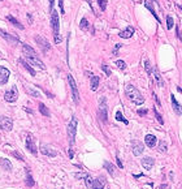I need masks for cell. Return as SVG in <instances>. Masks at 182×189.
I'll return each instance as SVG.
<instances>
[{"label": "cell", "instance_id": "1", "mask_svg": "<svg viewBox=\"0 0 182 189\" xmlns=\"http://www.w3.org/2000/svg\"><path fill=\"white\" fill-rule=\"evenodd\" d=\"M22 54H23V59H25L30 65L37 67V68H39V69H46V65H44L43 61L39 59L37 51L34 50L31 46L23 43L22 45Z\"/></svg>", "mask_w": 182, "mask_h": 189}, {"label": "cell", "instance_id": "2", "mask_svg": "<svg viewBox=\"0 0 182 189\" xmlns=\"http://www.w3.org/2000/svg\"><path fill=\"white\" fill-rule=\"evenodd\" d=\"M125 93H126V95H127V98H129L134 104H137V106L143 104L145 98H143V95H142V93L135 88V86L127 84V85L125 86Z\"/></svg>", "mask_w": 182, "mask_h": 189}, {"label": "cell", "instance_id": "3", "mask_svg": "<svg viewBox=\"0 0 182 189\" xmlns=\"http://www.w3.org/2000/svg\"><path fill=\"white\" fill-rule=\"evenodd\" d=\"M77 125H78V120L76 116H72L70 123L68 124V140H69V145L73 146L76 142V134H77Z\"/></svg>", "mask_w": 182, "mask_h": 189}, {"label": "cell", "instance_id": "4", "mask_svg": "<svg viewBox=\"0 0 182 189\" xmlns=\"http://www.w3.org/2000/svg\"><path fill=\"white\" fill-rule=\"evenodd\" d=\"M51 26H52L53 37L60 35V20H59V13L56 11L51 12Z\"/></svg>", "mask_w": 182, "mask_h": 189}, {"label": "cell", "instance_id": "5", "mask_svg": "<svg viewBox=\"0 0 182 189\" xmlns=\"http://www.w3.org/2000/svg\"><path fill=\"white\" fill-rule=\"evenodd\" d=\"M68 81H69V85H70V89H72V98H73V102H74L76 104L80 103V93H78V88H77V84L74 78H73L72 75H68Z\"/></svg>", "mask_w": 182, "mask_h": 189}, {"label": "cell", "instance_id": "6", "mask_svg": "<svg viewBox=\"0 0 182 189\" xmlns=\"http://www.w3.org/2000/svg\"><path fill=\"white\" fill-rule=\"evenodd\" d=\"M98 115H99V118L103 123H107L108 120V112H107V99L103 96L100 98V102H99V110H98Z\"/></svg>", "mask_w": 182, "mask_h": 189}, {"label": "cell", "instance_id": "7", "mask_svg": "<svg viewBox=\"0 0 182 189\" xmlns=\"http://www.w3.org/2000/svg\"><path fill=\"white\" fill-rule=\"evenodd\" d=\"M4 99H5V102H8V103H14L17 99H18V89L16 85H13L11 90H8L5 94H4Z\"/></svg>", "mask_w": 182, "mask_h": 189}, {"label": "cell", "instance_id": "8", "mask_svg": "<svg viewBox=\"0 0 182 189\" xmlns=\"http://www.w3.org/2000/svg\"><path fill=\"white\" fill-rule=\"evenodd\" d=\"M13 128V120L8 116H0V129L5 130V132H11Z\"/></svg>", "mask_w": 182, "mask_h": 189}, {"label": "cell", "instance_id": "9", "mask_svg": "<svg viewBox=\"0 0 182 189\" xmlns=\"http://www.w3.org/2000/svg\"><path fill=\"white\" fill-rule=\"evenodd\" d=\"M34 39H35V42L39 45V47L42 48V51L46 54L47 51H50V48H51V45H50V42H48L46 38H43L42 35H35L34 37Z\"/></svg>", "mask_w": 182, "mask_h": 189}, {"label": "cell", "instance_id": "10", "mask_svg": "<svg viewBox=\"0 0 182 189\" xmlns=\"http://www.w3.org/2000/svg\"><path fill=\"white\" fill-rule=\"evenodd\" d=\"M131 151H133V154H134L135 157L141 155V154L145 151V145L142 144L141 141H137V140H134V141L131 142Z\"/></svg>", "mask_w": 182, "mask_h": 189}, {"label": "cell", "instance_id": "11", "mask_svg": "<svg viewBox=\"0 0 182 189\" xmlns=\"http://www.w3.org/2000/svg\"><path fill=\"white\" fill-rule=\"evenodd\" d=\"M26 147L27 150L30 151L33 155H37V153H38V149L35 146V142H34V137H33V134L29 133L27 134V137H26Z\"/></svg>", "mask_w": 182, "mask_h": 189}, {"label": "cell", "instance_id": "12", "mask_svg": "<svg viewBox=\"0 0 182 189\" xmlns=\"http://www.w3.org/2000/svg\"><path fill=\"white\" fill-rule=\"evenodd\" d=\"M9 76H11V72H9L8 68L0 67V86L7 84L8 80H9Z\"/></svg>", "mask_w": 182, "mask_h": 189}, {"label": "cell", "instance_id": "13", "mask_svg": "<svg viewBox=\"0 0 182 189\" xmlns=\"http://www.w3.org/2000/svg\"><path fill=\"white\" fill-rule=\"evenodd\" d=\"M107 184V180L104 176H99L98 179H92V185L91 189H104Z\"/></svg>", "mask_w": 182, "mask_h": 189}, {"label": "cell", "instance_id": "14", "mask_svg": "<svg viewBox=\"0 0 182 189\" xmlns=\"http://www.w3.org/2000/svg\"><path fill=\"white\" fill-rule=\"evenodd\" d=\"M141 163H142V167H143L145 169L150 171V169H152V167H154V164H155V159L152 157H143Z\"/></svg>", "mask_w": 182, "mask_h": 189}, {"label": "cell", "instance_id": "15", "mask_svg": "<svg viewBox=\"0 0 182 189\" xmlns=\"http://www.w3.org/2000/svg\"><path fill=\"white\" fill-rule=\"evenodd\" d=\"M41 153L43 154V155L50 157V158H55L57 155V151H55V150L51 149L50 146H47V145H42L41 146Z\"/></svg>", "mask_w": 182, "mask_h": 189}, {"label": "cell", "instance_id": "16", "mask_svg": "<svg viewBox=\"0 0 182 189\" xmlns=\"http://www.w3.org/2000/svg\"><path fill=\"white\" fill-rule=\"evenodd\" d=\"M170 100H172V107H173V111L177 116H181L182 115V107L178 102L176 100V96L173 94H170Z\"/></svg>", "mask_w": 182, "mask_h": 189}, {"label": "cell", "instance_id": "17", "mask_svg": "<svg viewBox=\"0 0 182 189\" xmlns=\"http://www.w3.org/2000/svg\"><path fill=\"white\" fill-rule=\"evenodd\" d=\"M133 34H134V27H133V26H127L122 31L119 33V35H120V38H122V39H129V38L133 37Z\"/></svg>", "mask_w": 182, "mask_h": 189}, {"label": "cell", "instance_id": "18", "mask_svg": "<svg viewBox=\"0 0 182 189\" xmlns=\"http://www.w3.org/2000/svg\"><path fill=\"white\" fill-rule=\"evenodd\" d=\"M145 144H146L148 147H151V149L155 147L156 144H157L156 136H154V134H146V137H145Z\"/></svg>", "mask_w": 182, "mask_h": 189}, {"label": "cell", "instance_id": "19", "mask_svg": "<svg viewBox=\"0 0 182 189\" xmlns=\"http://www.w3.org/2000/svg\"><path fill=\"white\" fill-rule=\"evenodd\" d=\"M18 63H20V64H22V67L25 68V69H26V71H27L29 73H30L33 77H35V76H37V72L33 69V67H31L30 64H29V63H27L25 59H22V57H20V59H18Z\"/></svg>", "mask_w": 182, "mask_h": 189}, {"label": "cell", "instance_id": "20", "mask_svg": "<svg viewBox=\"0 0 182 189\" xmlns=\"http://www.w3.org/2000/svg\"><path fill=\"white\" fill-rule=\"evenodd\" d=\"M0 35H2V37L4 38V39L8 41V42H12V43H20V39H18V38L11 35V34H8L7 31H4L3 29H0Z\"/></svg>", "mask_w": 182, "mask_h": 189}, {"label": "cell", "instance_id": "21", "mask_svg": "<svg viewBox=\"0 0 182 189\" xmlns=\"http://www.w3.org/2000/svg\"><path fill=\"white\" fill-rule=\"evenodd\" d=\"M152 75H154V77H155V81H156L157 86H160V88H164V81H163V77H161L160 72L157 71L156 68H154V71H152Z\"/></svg>", "mask_w": 182, "mask_h": 189}, {"label": "cell", "instance_id": "22", "mask_svg": "<svg viewBox=\"0 0 182 189\" xmlns=\"http://www.w3.org/2000/svg\"><path fill=\"white\" fill-rule=\"evenodd\" d=\"M7 20H8L9 22H11L13 26L18 27L20 30H23V25H22V24H21V22H20V21L17 20V18H14V17L12 16V14H8V16H7Z\"/></svg>", "mask_w": 182, "mask_h": 189}, {"label": "cell", "instance_id": "23", "mask_svg": "<svg viewBox=\"0 0 182 189\" xmlns=\"http://www.w3.org/2000/svg\"><path fill=\"white\" fill-rule=\"evenodd\" d=\"M0 166L5 171H9V172L12 171V163L8 161V158H0Z\"/></svg>", "mask_w": 182, "mask_h": 189}, {"label": "cell", "instance_id": "24", "mask_svg": "<svg viewBox=\"0 0 182 189\" xmlns=\"http://www.w3.org/2000/svg\"><path fill=\"white\" fill-rule=\"evenodd\" d=\"M143 4H145V7H146V8H148V9H150V12L152 13V16H154V17L156 18V20H157V22L160 24V18H159V16H157V14H156L155 9H154V7H152V3H151V2H148V0H145Z\"/></svg>", "mask_w": 182, "mask_h": 189}, {"label": "cell", "instance_id": "25", "mask_svg": "<svg viewBox=\"0 0 182 189\" xmlns=\"http://www.w3.org/2000/svg\"><path fill=\"white\" fill-rule=\"evenodd\" d=\"M99 82H100V78L98 76H92L91 77L90 85H91V90L92 91H96L98 90V88H99Z\"/></svg>", "mask_w": 182, "mask_h": 189}, {"label": "cell", "instance_id": "26", "mask_svg": "<svg viewBox=\"0 0 182 189\" xmlns=\"http://www.w3.org/2000/svg\"><path fill=\"white\" fill-rule=\"evenodd\" d=\"M38 107H39V112H41L43 116H46V118H50V110L47 108L46 104H44V103H39Z\"/></svg>", "mask_w": 182, "mask_h": 189}, {"label": "cell", "instance_id": "27", "mask_svg": "<svg viewBox=\"0 0 182 189\" xmlns=\"http://www.w3.org/2000/svg\"><path fill=\"white\" fill-rule=\"evenodd\" d=\"M104 168L107 169L108 172H109V175L116 176V167L113 166L112 163H109V162H104Z\"/></svg>", "mask_w": 182, "mask_h": 189}, {"label": "cell", "instance_id": "28", "mask_svg": "<svg viewBox=\"0 0 182 189\" xmlns=\"http://www.w3.org/2000/svg\"><path fill=\"white\" fill-rule=\"evenodd\" d=\"M115 119L117 120V122H122L124 124L129 125V120L124 118V115H122V112H121V111H117V112H116V116H115Z\"/></svg>", "mask_w": 182, "mask_h": 189}, {"label": "cell", "instance_id": "29", "mask_svg": "<svg viewBox=\"0 0 182 189\" xmlns=\"http://www.w3.org/2000/svg\"><path fill=\"white\" fill-rule=\"evenodd\" d=\"M157 151L159 153H166L168 151V144L165 141H160L159 142V147H157Z\"/></svg>", "mask_w": 182, "mask_h": 189}, {"label": "cell", "instance_id": "30", "mask_svg": "<svg viewBox=\"0 0 182 189\" xmlns=\"http://www.w3.org/2000/svg\"><path fill=\"white\" fill-rule=\"evenodd\" d=\"M88 26H90V24H88L87 18H85V17H83L82 20H81V22H80V27H81V30H83V31L88 30Z\"/></svg>", "mask_w": 182, "mask_h": 189}, {"label": "cell", "instance_id": "31", "mask_svg": "<svg viewBox=\"0 0 182 189\" xmlns=\"http://www.w3.org/2000/svg\"><path fill=\"white\" fill-rule=\"evenodd\" d=\"M26 185H29V187H34L35 185V181L33 180V176H31V173L30 172H26Z\"/></svg>", "mask_w": 182, "mask_h": 189}, {"label": "cell", "instance_id": "32", "mask_svg": "<svg viewBox=\"0 0 182 189\" xmlns=\"http://www.w3.org/2000/svg\"><path fill=\"white\" fill-rule=\"evenodd\" d=\"M174 26V21H173V17H170V16H166V29L168 30H170L172 27Z\"/></svg>", "mask_w": 182, "mask_h": 189}, {"label": "cell", "instance_id": "33", "mask_svg": "<svg viewBox=\"0 0 182 189\" xmlns=\"http://www.w3.org/2000/svg\"><path fill=\"white\" fill-rule=\"evenodd\" d=\"M115 64H116V67L119 68V69H121V71H124L125 68H126V63H125L124 60H116Z\"/></svg>", "mask_w": 182, "mask_h": 189}, {"label": "cell", "instance_id": "34", "mask_svg": "<svg viewBox=\"0 0 182 189\" xmlns=\"http://www.w3.org/2000/svg\"><path fill=\"white\" fill-rule=\"evenodd\" d=\"M145 69H146V72H147L148 75H152V71H154V69H152V67H151L150 60H146V61H145Z\"/></svg>", "mask_w": 182, "mask_h": 189}, {"label": "cell", "instance_id": "35", "mask_svg": "<svg viewBox=\"0 0 182 189\" xmlns=\"http://www.w3.org/2000/svg\"><path fill=\"white\" fill-rule=\"evenodd\" d=\"M26 93L27 94H31V96H41V94H39V91H37V90H34V89H31V88H26Z\"/></svg>", "mask_w": 182, "mask_h": 189}, {"label": "cell", "instance_id": "36", "mask_svg": "<svg viewBox=\"0 0 182 189\" xmlns=\"http://www.w3.org/2000/svg\"><path fill=\"white\" fill-rule=\"evenodd\" d=\"M154 114H155L156 120H157V122H159L161 125H163V124H164V120H163V118H161V115H160L159 112H157V110H156V108H154Z\"/></svg>", "mask_w": 182, "mask_h": 189}, {"label": "cell", "instance_id": "37", "mask_svg": "<svg viewBox=\"0 0 182 189\" xmlns=\"http://www.w3.org/2000/svg\"><path fill=\"white\" fill-rule=\"evenodd\" d=\"M85 184H86V187H87L88 189H91V185H92V177L87 175V176L85 177Z\"/></svg>", "mask_w": 182, "mask_h": 189}, {"label": "cell", "instance_id": "38", "mask_svg": "<svg viewBox=\"0 0 182 189\" xmlns=\"http://www.w3.org/2000/svg\"><path fill=\"white\" fill-rule=\"evenodd\" d=\"M98 4H99V7L103 12L107 9V0H98Z\"/></svg>", "mask_w": 182, "mask_h": 189}, {"label": "cell", "instance_id": "39", "mask_svg": "<svg viewBox=\"0 0 182 189\" xmlns=\"http://www.w3.org/2000/svg\"><path fill=\"white\" fill-rule=\"evenodd\" d=\"M12 155L13 157H16L17 159H20V161H25V158H23V155H22V154L21 153H20V151H12Z\"/></svg>", "mask_w": 182, "mask_h": 189}, {"label": "cell", "instance_id": "40", "mask_svg": "<svg viewBox=\"0 0 182 189\" xmlns=\"http://www.w3.org/2000/svg\"><path fill=\"white\" fill-rule=\"evenodd\" d=\"M102 71L104 72V73H105L107 76H111V69H109V67H108V65L103 64V65H102Z\"/></svg>", "mask_w": 182, "mask_h": 189}, {"label": "cell", "instance_id": "41", "mask_svg": "<svg viewBox=\"0 0 182 189\" xmlns=\"http://www.w3.org/2000/svg\"><path fill=\"white\" fill-rule=\"evenodd\" d=\"M137 114H138V116H146L147 114H148V110H146V108H141L137 111Z\"/></svg>", "mask_w": 182, "mask_h": 189}, {"label": "cell", "instance_id": "42", "mask_svg": "<svg viewBox=\"0 0 182 189\" xmlns=\"http://www.w3.org/2000/svg\"><path fill=\"white\" fill-rule=\"evenodd\" d=\"M59 7H60V13L65 14V9H64V0H59Z\"/></svg>", "mask_w": 182, "mask_h": 189}, {"label": "cell", "instance_id": "43", "mask_svg": "<svg viewBox=\"0 0 182 189\" xmlns=\"http://www.w3.org/2000/svg\"><path fill=\"white\" fill-rule=\"evenodd\" d=\"M116 162H117V166H119V168H124V164H122L121 159L119 158V155H116Z\"/></svg>", "mask_w": 182, "mask_h": 189}, {"label": "cell", "instance_id": "44", "mask_svg": "<svg viewBox=\"0 0 182 189\" xmlns=\"http://www.w3.org/2000/svg\"><path fill=\"white\" fill-rule=\"evenodd\" d=\"M121 47V45H120V43H119V45H116L115 46V50H113V55H117V54H119V48Z\"/></svg>", "mask_w": 182, "mask_h": 189}, {"label": "cell", "instance_id": "45", "mask_svg": "<svg viewBox=\"0 0 182 189\" xmlns=\"http://www.w3.org/2000/svg\"><path fill=\"white\" fill-rule=\"evenodd\" d=\"M152 95H154V99H155V102H156V104H157V106H159V107H160V106H161V103H160L159 98H157V95H156L155 93H152Z\"/></svg>", "mask_w": 182, "mask_h": 189}, {"label": "cell", "instance_id": "46", "mask_svg": "<svg viewBox=\"0 0 182 189\" xmlns=\"http://www.w3.org/2000/svg\"><path fill=\"white\" fill-rule=\"evenodd\" d=\"M87 176V173H76V177L77 179H80V177H86Z\"/></svg>", "mask_w": 182, "mask_h": 189}, {"label": "cell", "instance_id": "47", "mask_svg": "<svg viewBox=\"0 0 182 189\" xmlns=\"http://www.w3.org/2000/svg\"><path fill=\"white\" fill-rule=\"evenodd\" d=\"M68 153H69V158L72 159L73 157H74V151H73V147H70L69 149V151H68Z\"/></svg>", "mask_w": 182, "mask_h": 189}, {"label": "cell", "instance_id": "48", "mask_svg": "<svg viewBox=\"0 0 182 189\" xmlns=\"http://www.w3.org/2000/svg\"><path fill=\"white\" fill-rule=\"evenodd\" d=\"M55 43H61V35L55 37Z\"/></svg>", "mask_w": 182, "mask_h": 189}, {"label": "cell", "instance_id": "49", "mask_svg": "<svg viewBox=\"0 0 182 189\" xmlns=\"http://www.w3.org/2000/svg\"><path fill=\"white\" fill-rule=\"evenodd\" d=\"M48 3H50V11L52 12L53 11V0H48Z\"/></svg>", "mask_w": 182, "mask_h": 189}, {"label": "cell", "instance_id": "50", "mask_svg": "<svg viewBox=\"0 0 182 189\" xmlns=\"http://www.w3.org/2000/svg\"><path fill=\"white\" fill-rule=\"evenodd\" d=\"M176 31H177V37L180 38V37H181V34H180V26H177V27H176Z\"/></svg>", "mask_w": 182, "mask_h": 189}, {"label": "cell", "instance_id": "51", "mask_svg": "<svg viewBox=\"0 0 182 189\" xmlns=\"http://www.w3.org/2000/svg\"><path fill=\"white\" fill-rule=\"evenodd\" d=\"M133 176H134L135 179H138V177H141V176H143V175H142V173H138V175H133Z\"/></svg>", "mask_w": 182, "mask_h": 189}, {"label": "cell", "instance_id": "52", "mask_svg": "<svg viewBox=\"0 0 182 189\" xmlns=\"http://www.w3.org/2000/svg\"><path fill=\"white\" fill-rule=\"evenodd\" d=\"M177 90H178V91H180V93H181V94H182V89H181V88H180V86H177Z\"/></svg>", "mask_w": 182, "mask_h": 189}, {"label": "cell", "instance_id": "53", "mask_svg": "<svg viewBox=\"0 0 182 189\" xmlns=\"http://www.w3.org/2000/svg\"><path fill=\"white\" fill-rule=\"evenodd\" d=\"M151 2H155V0H151Z\"/></svg>", "mask_w": 182, "mask_h": 189}, {"label": "cell", "instance_id": "54", "mask_svg": "<svg viewBox=\"0 0 182 189\" xmlns=\"http://www.w3.org/2000/svg\"><path fill=\"white\" fill-rule=\"evenodd\" d=\"M0 2H3V0H0Z\"/></svg>", "mask_w": 182, "mask_h": 189}]
</instances>
